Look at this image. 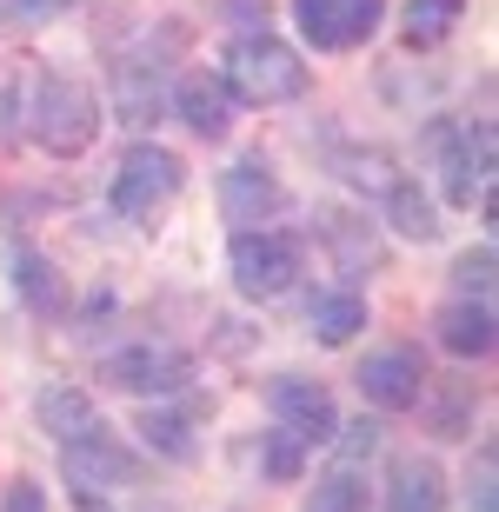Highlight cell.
Masks as SVG:
<instances>
[{"instance_id": "cell-4", "label": "cell", "mask_w": 499, "mask_h": 512, "mask_svg": "<svg viewBox=\"0 0 499 512\" xmlns=\"http://www.w3.org/2000/svg\"><path fill=\"white\" fill-rule=\"evenodd\" d=\"M180 40H187V27H160V47L147 40V47H134L127 60H114V80H107V94H114V120H127V127H147V120L167 114V54H180Z\"/></svg>"}, {"instance_id": "cell-20", "label": "cell", "mask_w": 499, "mask_h": 512, "mask_svg": "<svg viewBox=\"0 0 499 512\" xmlns=\"http://www.w3.org/2000/svg\"><path fill=\"white\" fill-rule=\"evenodd\" d=\"M360 326H366V300L353 293V286H327V293L307 300V333L320 346H353Z\"/></svg>"}, {"instance_id": "cell-21", "label": "cell", "mask_w": 499, "mask_h": 512, "mask_svg": "<svg viewBox=\"0 0 499 512\" xmlns=\"http://www.w3.org/2000/svg\"><path fill=\"white\" fill-rule=\"evenodd\" d=\"M466 7H473V0H406V7H400L406 54H433L440 40H453V27L466 20Z\"/></svg>"}, {"instance_id": "cell-24", "label": "cell", "mask_w": 499, "mask_h": 512, "mask_svg": "<svg viewBox=\"0 0 499 512\" xmlns=\"http://www.w3.org/2000/svg\"><path fill=\"white\" fill-rule=\"evenodd\" d=\"M493 273H499L493 240H480L473 253H460V260H453V286H460L466 300H493Z\"/></svg>"}, {"instance_id": "cell-2", "label": "cell", "mask_w": 499, "mask_h": 512, "mask_svg": "<svg viewBox=\"0 0 499 512\" xmlns=\"http://www.w3.org/2000/svg\"><path fill=\"white\" fill-rule=\"evenodd\" d=\"M220 80H227V94L240 100V107H287V100L307 94V60L293 54L287 40H273L267 27H247V34L227 47Z\"/></svg>"}, {"instance_id": "cell-30", "label": "cell", "mask_w": 499, "mask_h": 512, "mask_svg": "<svg viewBox=\"0 0 499 512\" xmlns=\"http://www.w3.org/2000/svg\"><path fill=\"white\" fill-rule=\"evenodd\" d=\"M0 512H47V493H40L34 479H14L7 499H0Z\"/></svg>"}, {"instance_id": "cell-32", "label": "cell", "mask_w": 499, "mask_h": 512, "mask_svg": "<svg viewBox=\"0 0 499 512\" xmlns=\"http://www.w3.org/2000/svg\"><path fill=\"white\" fill-rule=\"evenodd\" d=\"M227 14H233V20H247V27H267V0H233Z\"/></svg>"}, {"instance_id": "cell-26", "label": "cell", "mask_w": 499, "mask_h": 512, "mask_svg": "<svg viewBox=\"0 0 499 512\" xmlns=\"http://www.w3.org/2000/svg\"><path fill=\"white\" fill-rule=\"evenodd\" d=\"M466 512H499V459L493 446H480V466L466 479Z\"/></svg>"}, {"instance_id": "cell-5", "label": "cell", "mask_w": 499, "mask_h": 512, "mask_svg": "<svg viewBox=\"0 0 499 512\" xmlns=\"http://www.w3.org/2000/svg\"><path fill=\"white\" fill-rule=\"evenodd\" d=\"M227 273L240 300H280L300 280V240L280 227H240L227 247Z\"/></svg>"}, {"instance_id": "cell-6", "label": "cell", "mask_w": 499, "mask_h": 512, "mask_svg": "<svg viewBox=\"0 0 499 512\" xmlns=\"http://www.w3.org/2000/svg\"><path fill=\"white\" fill-rule=\"evenodd\" d=\"M100 380L114 393H134V399H173L193 386V353L173 340H134L100 360Z\"/></svg>"}, {"instance_id": "cell-23", "label": "cell", "mask_w": 499, "mask_h": 512, "mask_svg": "<svg viewBox=\"0 0 499 512\" xmlns=\"http://www.w3.org/2000/svg\"><path fill=\"white\" fill-rule=\"evenodd\" d=\"M140 439H147V453H160V459H193V419L187 413L147 406V413H140Z\"/></svg>"}, {"instance_id": "cell-27", "label": "cell", "mask_w": 499, "mask_h": 512, "mask_svg": "<svg viewBox=\"0 0 499 512\" xmlns=\"http://www.w3.org/2000/svg\"><path fill=\"white\" fill-rule=\"evenodd\" d=\"M80 0H0V20H14V27H47V20L74 14Z\"/></svg>"}, {"instance_id": "cell-17", "label": "cell", "mask_w": 499, "mask_h": 512, "mask_svg": "<svg viewBox=\"0 0 499 512\" xmlns=\"http://www.w3.org/2000/svg\"><path fill=\"white\" fill-rule=\"evenodd\" d=\"M320 233H327V247H333V260L353 273V280H373L386 266V247H380V233H373V220H360V213H320Z\"/></svg>"}, {"instance_id": "cell-1", "label": "cell", "mask_w": 499, "mask_h": 512, "mask_svg": "<svg viewBox=\"0 0 499 512\" xmlns=\"http://www.w3.org/2000/svg\"><path fill=\"white\" fill-rule=\"evenodd\" d=\"M20 127L47 160H80L100 133V94L74 74H34V94L20 107Z\"/></svg>"}, {"instance_id": "cell-25", "label": "cell", "mask_w": 499, "mask_h": 512, "mask_svg": "<svg viewBox=\"0 0 499 512\" xmlns=\"http://www.w3.org/2000/svg\"><path fill=\"white\" fill-rule=\"evenodd\" d=\"M307 512H366V486L353 473H327L320 486H313V499H307Z\"/></svg>"}, {"instance_id": "cell-9", "label": "cell", "mask_w": 499, "mask_h": 512, "mask_svg": "<svg viewBox=\"0 0 499 512\" xmlns=\"http://www.w3.org/2000/svg\"><path fill=\"white\" fill-rule=\"evenodd\" d=\"M267 413L280 433H293L300 446H333V433H340V406H333V393L320 380H300V373H280V380H267Z\"/></svg>"}, {"instance_id": "cell-15", "label": "cell", "mask_w": 499, "mask_h": 512, "mask_svg": "<svg viewBox=\"0 0 499 512\" xmlns=\"http://www.w3.org/2000/svg\"><path fill=\"white\" fill-rule=\"evenodd\" d=\"M380 207H386V227L400 233V240H413V247H433V240H440L446 233V220H440V200H433V193L420 187V180H393V187L380 193Z\"/></svg>"}, {"instance_id": "cell-31", "label": "cell", "mask_w": 499, "mask_h": 512, "mask_svg": "<svg viewBox=\"0 0 499 512\" xmlns=\"http://www.w3.org/2000/svg\"><path fill=\"white\" fill-rule=\"evenodd\" d=\"M14 127H20V87H14V80H0V147L14 140Z\"/></svg>"}, {"instance_id": "cell-28", "label": "cell", "mask_w": 499, "mask_h": 512, "mask_svg": "<svg viewBox=\"0 0 499 512\" xmlns=\"http://www.w3.org/2000/svg\"><path fill=\"white\" fill-rule=\"evenodd\" d=\"M300 466H307V446L273 426V433H267V473L273 479H300Z\"/></svg>"}, {"instance_id": "cell-10", "label": "cell", "mask_w": 499, "mask_h": 512, "mask_svg": "<svg viewBox=\"0 0 499 512\" xmlns=\"http://www.w3.org/2000/svg\"><path fill=\"white\" fill-rule=\"evenodd\" d=\"M140 459L107 433V419H100L94 433H80L60 446V479L74 486V493H114V486H134Z\"/></svg>"}, {"instance_id": "cell-29", "label": "cell", "mask_w": 499, "mask_h": 512, "mask_svg": "<svg viewBox=\"0 0 499 512\" xmlns=\"http://www.w3.org/2000/svg\"><path fill=\"white\" fill-rule=\"evenodd\" d=\"M333 446H340V459H373V446H380V426H373V419H360V426H340V433H333Z\"/></svg>"}, {"instance_id": "cell-19", "label": "cell", "mask_w": 499, "mask_h": 512, "mask_svg": "<svg viewBox=\"0 0 499 512\" xmlns=\"http://www.w3.org/2000/svg\"><path fill=\"white\" fill-rule=\"evenodd\" d=\"M7 266H14V293H20L27 306H34L40 320H54L60 306H67V280H60V266L47 260L40 247H27V240H20V247H14V260H7Z\"/></svg>"}, {"instance_id": "cell-8", "label": "cell", "mask_w": 499, "mask_h": 512, "mask_svg": "<svg viewBox=\"0 0 499 512\" xmlns=\"http://www.w3.org/2000/svg\"><path fill=\"white\" fill-rule=\"evenodd\" d=\"M293 20L313 54H353L380 34L386 0H293Z\"/></svg>"}, {"instance_id": "cell-3", "label": "cell", "mask_w": 499, "mask_h": 512, "mask_svg": "<svg viewBox=\"0 0 499 512\" xmlns=\"http://www.w3.org/2000/svg\"><path fill=\"white\" fill-rule=\"evenodd\" d=\"M180 187H187V160H180L173 147L134 140V147L120 153L107 200H114V213L127 220V227H160V220H167V207L180 200Z\"/></svg>"}, {"instance_id": "cell-11", "label": "cell", "mask_w": 499, "mask_h": 512, "mask_svg": "<svg viewBox=\"0 0 499 512\" xmlns=\"http://www.w3.org/2000/svg\"><path fill=\"white\" fill-rule=\"evenodd\" d=\"M220 213L233 220V233H240V227H267V220H280V213H287V187H280V173H273L260 153L233 160V167L220 173Z\"/></svg>"}, {"instance_id": "cell-16", "label": "cell", "mask_w": 499, "mask_h": 512, "mask_svg": "<svg viewBox=\"0 0 499 512\" xmlns=\"http://www.w3.org/2000/svg\"><path fill=\"white\" fill-rule=\"evenodd\" d=\"M386 512H446L440 459H426V453L393 459V473H386Z\"/></svg>"}, {"instance_id": "cell-12", "label": "cell", "mask_w": 499, "mask_h": 512, "mask_svg": "<svg viewBox=\"0 0 499 512\" xmlns=\"http://www.w3.org/2000/svg\"><path fill=\"white\" fill-rule=\"evenodd\" d=\"M353 386H360V399L373 413H413L426 399V366H420L413 346H386V353H366Z\"/></svg>"}, {"instance_id": "cell-13", "label": "cell", "mask_w": 499, "mask_h": 512, "mask_svg": "<svg viewBox=\"0 0 499 512\" xmlns=\"http://www.w3.org/2000/svg\"><path fill=\"white\" fill-rule=\"evenodd\" d=\"M167 107L187 120L193 140H227V133H233V107H240V100L227 94V80H220V74H187L167 94Z\"/></svg>"}, {"instance_id": "cell-7", "label": "cell", "mask_w": 499, "mask_h": 512, "mask_svg": "<svg viewBox=\"0 0 499 512\" xmlns=\"http://www.w3.org/2000/svg\"><path fill=\"white\" fill-rule=\"evenodd\" d=\"M433 147H440V187L453 207L493 213V120H473V127H433Z\"/></svg>"}, {"instance_id": "cell-14", "label": "cell", "mask_w": 499, "mask_h": 512, "mask_svg": "<svg viewBox=\"0 0 499 512\" xmlns=\"http://www.w3.org/2000/svg\"><path fill=\"white\" fill-rule=\"evenodd\" d=\"M433 340H440L453 360H486V353L499 346L493 300H466V293H453V300L433 313Z\"/></svg>"}, {"instance_id": "cell-18", "label": "cell", "mask_w": 499, "mask_h": 512, "mask_svg": "<svg viewBox=\"0 0 499 512\" xmlns=\"http://www.w3.org/2000/svg\"><path fill=\"white\" fill-rule=\"evenodd\" d=\"M34 419H40V433H54L60 446H67V439H80V433H94V426H100V406H94V393H87V386L54 380L47 393L34 399Z\"/></svg>"}, {"instance_id": "cell-22", "label": "cell", "mask_w": 499, "mask_h": 512, "mask_svg": "<svg viewBox=\"0 0 499 512\" xmlns=\"http://www.w3.org/2000/svg\"><path fill=\"white\" fill-rule=\"evenodd\" d=\"M333 173H340V180H346L353 193L380 200V193L393 187V180H400V160H393L386 147H340V153H333Z\"/></svg>"}]
</instances>
